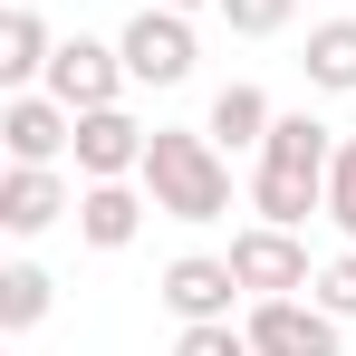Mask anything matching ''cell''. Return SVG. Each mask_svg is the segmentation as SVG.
Listing matches in <instances>:
<instances>
[{
	"instance_id": "6da1fadb",
	"label": "cell",
	"mask_w": 356,
	"mask_h": 356,
	"mask_svg": "<svg viewBox=\"0 0 356 356\" xmlns=\"http://www.w3.org/2000/svg\"><path fill=\"white\" fill-rule=\"evenodd\" d=\"M327 164H337V135L318 116H280L270 145H260V174H250V212L298 232L308 212H327Z\"/></svg>"
},
{
	"instance_id": "7a4b0ae2",
	"label": "cell",
	"mask_w": 356,
	"mask_h": 356,
	"mask_svg": "<svg viewBox=\"0 0 356 356\" xmlns=\"http://www.w3.org/2000/svg\"><path fill=\"white\" fill-rule=\"evenodd\" d=\"M135 183L154 193L164 222H222V212H232V154H222L212 135H193V125H154Z\"/></svg>"
},
{
	"instance_id": "3957f363",
	"label": "cell",
	"mask_w": 356,
	"mask_h": 356,
	"mask_svg": "<svg viewBox=\"0 0 356 356\" xmlns=\"http://www.w3.org/2000/svg\"><path fill=\"white\" fill-rule=\"evenodd\" d=\"M116 49H125V77H135V87H183L193 58H202V49H193V10H164V0H145V10L125 19Z\"/></svg>"
},
{
	"instance_id": "277c9868",
	"label": "cell",
	"mask_w": 356,
	"mask_h": 356,
	"mask_svg": "<svg viewBox=\"0 0 356 356\" xmlns=\"http://www.w3.org/2000/svg\"><path fill=\"white\" fill-rule=\"evenodd\" d=\"M232 270L250 298H298L318 270H308V250H298V232H280V222H250V232H232Z\"/></svg>"
},
{
	"instance_id": "5b68a950",
	"label": "cell",
	"mask_w": 356,
	"mask_h": 356,
	"mask_svg": "<svg viewBox=\"0 0 356 356\" xmlns=\"http://www.w3.org/2000/svg\"><path fill=\"white\" fill-rule=\"evenodd\" d=\"M0 145H10V164H58L77 154V106H58L49 87H19L0 106Z\"/></svg>"
},
{
	"instance_id": "8992f818",
	"label": "cell",
	"mask_w": 356,
	"mask_h": 356,
	"mask_svg": "<svg viewBox=\"0 0 356 356\" xmlns=\"http://www.w3.org/2000/svg\"><path fill=\"white\" fill-rule=\"evenodd\" d=\"M250 356H337V318L318 298H250Z\"/></svg>"
},
{
	"instance_id": "52a82bcc",
	"label": "cell",
	"mask_w": 356,
	"mask_h": 356,
	"mask_svg": "<svg viewBox=\"0 0 356 356\" xmlns=\"http://www.w3.org/2000/svg\"><path fill=\"white\" fill-rule=\"evenodd\" d=\"M58 106H116L125 97V49H106V39H58V58H49V77H39Z\"/></svg>"
},
{
	"instance_id": "ba28073f",
	"label": "cell",
	"mask_w": 356,
	"mask_h": 356,
	"mask_svg": "<svg viewBox=\"0 0 356 356\" xmlns=\"http://www.w3.org/2000/svg\"><path fill=\"white\" fill-rule=\"evenodd\" d=\"M145 145H154V125H135L125 106H87L77 116V174L87 183H125V174H145Z\"/></svg>"
},
{
	"instance_id": "9c48e42d",
	"label": "cell",
	"mask_w": 356,
	"mask_h": 356,
	"mask_svg": "<svg viewBox=\"0 0 356 356\" xmlns=\"http://www.w3.org/2000/svg\"><path fill=\"white\" fill-rule=\"evenodd\" d=\"M164 308H174L183 327H202V318H232V298H241V270H232V250L212 260V250H183L174 270H164Z\"/></svg>"
},
{
	"instance_id": "30bf717a",
	"label": "cell",
	"mask_w": 356,
	"mask_h": 356,
	"mask_svg": "<svg viewBox=\"0 0 356 356\" xmlns=\"http://www.w3.org/2000/svg\"><path fill=\"white\" fill-rule=\"evenodd\" d=\"M58 212H77L67 183H58V164H10V174H0V232L10 241H39Z\"/></svg>"
},
{
	"instance_id": "8fae6325",
	"label": "cell",
	"mask_w": 356,
	"mask_h": 356,
	"mask_svg": "<svg viewBox=\"0 0 356 356\" xmlns=\"http://www.w3.org/2000/svg\"><path fill=\"white\" fill-rule=\"evenodd\" d=\"M145 212H154V193H135V183H87V193H77V241H87V250H125V241L145 232Z\"/></svg>"
},
{
	"instance_id": "7c38bea8",
	"label": "cell",
	"mask_w": 356,
	"mask_h": 356,
	"mask_svg": "<svg viewBox=\"0 0 356 356\" xmlns=\"http://www.w3.org/2000/svg\"><path fill=\"white\" fill-rule=\"evenodd\" d=\"M49 58H58V39H49V19L19 0V10H0V87L19 97V87H39L49 77Z\"/></svg>"
},
{
	"instance_id": "4fadbf2b",
	"label": "cell",
	"mask_w": 356,
	"mask_h": 356,
	"mask_svg": "<svg viewBox=\"0 0 356 356\" xmlns=\"http://www.w3.org/2000/svg\"><path fill=\"white\" fill-rule=\"evenodd\" d=\"M270 125H280V106H270V97H260L250 77H232V87L212 97V125H202V135H212L222 154H241V145L260 154V145H270Z\"/></svg>"
},
{
	"instance_id": "5bb4252c",
	"label": "cell",
	"mask_w": 356,
	"mask_h": 356,
	"mask_svg": "<svg viewBox=\"0 0 356 356\" xmlns=\"http://www.w3.org/2000/svg\"><path fill=\"white\" fill-rule=\"evenodd\" d=\"M298 67H308V87H327V97H356V19H318Z\"/></svg>"
},
{
	"instance_id": "9a60e30c",
	"label": "cell",
	"mask_w": 356,
	"mask_h": 356,
	"mask_svg": "<svg viewBox=\"0 0 356 356\" xmlns=\"http://www.w3.org/2000/svg\"><path fill=\"white\" fill-rule=\"evenodd\" d=\"M49 298H58V280H49L39 260H10V270H0V327H10V337H29V327L49 318Z\"/></svg>"
},
{
	"instance_id": "2e32d148",
	"label": "cell",
	"mask_w": 356,
	"mask_h": 356,
	"mask_svg": "<svg viewBox=\"0 0 356 356\" xmlns=\"http://www.w3.org/2000/svg\"><path fill=\"white\" fill-rule=\"evenodd\" d=\"M222 19H232L241 39H280V29L298 19V0H222Z\"/></svg>"
},
{
	"instance_id": "e0dca14e",
	"label": "cell",
	"mask_w": 356,
	"mask_h": 356,
	"mask_svg": "<svg viewBox=\"0 0 356 356\" xmlns=\"http://www.w3.org/2000/svg\"><path fill=\"white\" fill-rule=\"evenodd\" d=\"M308 289H318V308H327V318H356V241L318 270V280H308Z\"/></svg>"
},
{
	"instance_id": "ac0fdd59",
	"label": "cell",
	"mask_w": 356,
	"mask_h": 356,
	"mask_svg": "<svg viewBox=\"0 0 356 356\" xmlns=\"http://www.w3.org/2000/svg\"><path fill=\"white\" fill-rule=\"evenodd\" d=\"M174 356H250V327H232V318H202V327H183Z\"/></svg>"
},
{
	"instance_id": "d6986e66",
	"label": "cell",
	"mask_w": 356,
	"mask_h": 356,
	"mask_svg": "<svg viewBox=\"0 0 356 356\" xmlns=\"http://www.w3.org/2000/svg\"><path fill=\"white\" fill-rule=\"evenodd\" d=\"M327 222L356 241V135L337 145V164H327Z\"/></svg>"
},
{
	"instance_id": "ffe728a7",
	"label": "cell",
	"mask_w": 356,
	"mask_h": 356,
	"mask_svg": "<svg viewBox=\"0 0 356 356\" xmlns=\"http://www.w3.org/2000/svg\"><path fill=\"white\" fill-rule=\"evenodd\" d=\"M164 10H222V0H164Z\"/></svg>"
}]
</instances>
